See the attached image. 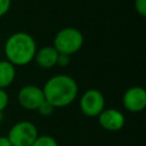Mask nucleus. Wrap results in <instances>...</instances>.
<instances>
[{
	"instance_id": "obj_16",
	"label": "nucleus",
	"mask_w": 146,
	"mask_h": 146,
	"mask_svg": "<svg viewBox=\"0 0 146 146\" xmlns=\"http://www.w3.org/2000/svg\"><path fill=\"white\" fill-rule=\"evenodd\" d=\"M11 0H0V17L8 13L10 9Z\"/></svg>"
},
{
	"instance_id": "obj_2",
	"label": "nucleus",
	"mask_w": 146,
	"mask_h": 146,
	"mask_svg": "<svg viewBox=\"0 0 146 146\" xmlns=\"http://www.w3.org/2000/svg\"><path fill=\"white\" fill-rule=\"evenodd\" d=\"M6 60L14 66H24L34 59L36 42L26 32H15L8 36L3 47Z\"/></svg>"
},
{
	"instance_id": "obj_6",
	"label": "nucleus",
	"mask_w": 146,
	"mask_h": 146,
	"mask_svg": "<svg viewBox=\"0 0 146 146\" xmlns=\"http://www.w3.org/2000/svg\"><path fill=\"white\" fill-rule=\"evenodd\" d=\"M17 100L24 110L36 111L39 106L44 102L42 88L34 84L24 86L19 89L17 94Z\"/></svg>"
},
{
	"instance_id": "obj_17",
	"label": "nucleus",
	"mask_w": 146,
	"mask_h": 146,
	"mask_svg": "<svg viewBox=\"0 0 146 146\" xmlns=\"http://www.w3.org/2000/svg\"><path fill=\"white\" fill-rule=\"evenodd\" d=\"M0 146H11V144L9 143L8 138L6 136H1L0 137Z\"/></svg>"
},
{
	"instance_id": "obj_9",
	"label": "nucleus",
	"mask_w": 146,
	"mask_h": 146,
	"mask_svg": "<svg viewBox=\"0 0 146 146\" xmlns=\"http://www.w3.org/2000/svg\"><path fill=\"white\" fill-rule=\"evenodd\" d=\"M57 57L58 52L52 46H44L36 50L33 60L42 68H50L56 65Z\"/></svg>"
},
{
	"instance_id": "obj_12",
	"label": "nucleus",
	"mask_w": 146,
	"mask_h": 146,
	"mask_svg": "<svg viewBox=\"0 0 146 146\" xmlns=\"http://www.w3.org/2000/svg\"><path fill=\"white\" fill-rule=\"evenodd\" d=\"M54 110H55V107L50 104V103H48L47 100H44L40 106H39V108L36 110L42 116H48V115H50L52 112H54Z\"/></svg>"
},
{
	"instance_id": "obj_14",
	"label": "nucleus",
	"mask_w": 146,
	"mask_h": 146,
	"mask_svg": "<svg viewBox=\"0 0 146 146\" xmlns=\"http://www.w3.org/2000/svg\"><path fill=\"white\" fill-rule=\"evenodd\" d=\"M135 9L140 16L146 15V0H135Z\"/></svg>"
},
{
	"instance_id": "obj_1",
	"label": "nucleus",
	"mask_w": 146,
	"mask_h": 146,
	"mask_svg": "<svg viewBox=\"0 0 146 146\" xmlns=\"http://www.w3.org/2000/svg\"><path fill=\"white\" fill-rule=\"evenodd\" d=\"M42 91L44 100L57 108L72 104L78 96L79 87L72 76L66 74H57L46 81Z\"/></svg>"
},
{
	"instance_id": "obj_4",
	"label": "nucleus",
	"mask_w": 146,
	"mask_h": 146,
	"mask_svg": "<svg viewBox=\"0 0 146 146\" xmlns=\"http://www.w3.org/2000/svg\"><path fill=\"white\" fill-rule=\"evenodd\" d=\"M39 136L38 129L31 121H18L6 136L11 146H31Z\"/></svg>"
},
{
	"instance_id": "obj_11",
	"label": "nucleus",
	"mask_w": 146,
	"mask_h": 146,
	"mask_svg": "<svg viewBox=\"0 0 146 146\" xmlns=\"http://www.w3.org/2000/svg\"><path fill=\"white\" fill-rule=\"evenodd\" d=\"M31 146H58V143L52 136L42 135V136H38Z\"/></svg>"
},
{
	"instance_id": "obj_13",
	"label": "nucleus",
	"mask_w": 146,
	"mask_h": 146,
	"mask_svg": "<svg viewBox=\"0 0 146 146\" xmlns=\"http://www.w3.org/2000/svg\"><path fill=\"white\" fill-rule=\"evenodd\" d=\"M9 103V96L5 89H0V114L2 111L8 106Z\"/></svg>"
},
{
	"instance_id": "obj_5",
	"label": "nucleus",
	"mask_w": 146,
	"mask_h": 146,
	"mask_svg": "<svg viewBox=\"0 0 146 146\" xmlns=\"http://www.w3.org/2000/svg\"><path fill=\"white\" fill-rule=\"evenodd\" d=\"M79 105L86 116L97 117L105 108V98L98 89H88L82 94Z\"/></svg>"
},
{
	"instance_id": "obj_7",
	"label": "nucleus",
	"mask_w": 146,
	"mask_h": 146,
	"mask_svg": "<svg viewBox=\"0 0 146 146\" xmlns=\"http://www.w3.org/2000/svg\"><path fill=\"white\" fill-rule=\"evenodd\" d=\"M123 107L131 112L138 113L146 107V91L143 87H130L127 89L122 96Z\"/></svg>"
},
{
	"instance_id": "obj_15",
	"label": "nucleus",
	"mask_w": 146,
	"mask_h": 146,
	"mask_svg": "<svg viewBox=\"0 0 146 146\" xmlns=\"http://www.w3.org/2000/svg\"><path fill=\"white\" fill-rule=\"evenodd\" d=\"M68 64H70V56L68 55H64V54H58L56 65H58L60 67H65Z\"/></svg>"
},
{
	"instance_id": "obj_8",
	"label": "nucleus",
	"mask_w": 146,
	"mask_h": 146,
	"mask_svg": "<svg viewBox=\"0 0 146 146\" xmlns=\"http://www.w3.org/2000/svg\"><path fill=\"white\" fill-rule=\"evenodd\" d=\"M97 119L99 125L107 131H119L125 123L123 113L116 108H104Z\"/></svg>"
},
{
	"instance_id": "obj_3",
	"label": "nucleus",
	"mask_w": 146,
	"mask_h": 146,
	"mask_svg": "<svg viewBox=\"0 0 146 146\" xmlns=\"http://www.w3.org/2000/svg\"><path fill=\"white\" fill-rule=\"evenodd\" d=\"M83 41L84 38L80 30L67 26L59 30L56 33L54 38L52 47L57 50L58 54H64L70 56L78 52L82 48Z\"/></svg>"
},
{
	"instance_id": "obj_10",
	"label": "nucleus",
	"mask_w": 146,
	"mask_h": 146,
	"mask_svg": "<svg viewBox=\"0 0 146 146\" xmlns=\"http://www.w3.org/2000/svg\"><path fill=\"white\" fill-rule=\"evenodd\" d=\"M16 76L15 66L8 60H0V89H6L9 87Z\"/></svg>"
}]
</instances>
